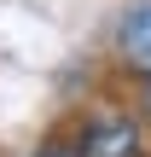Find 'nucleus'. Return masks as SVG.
I'll use <instances>...</instances> for the list:
<instances>
[{
	"instance_id": "obj_3",
	"label": "nucleus",
	"mask_w": 151,
	"mask_h": 157,
	"mask_svg": "<svg viewBox=\"0 0 151 157\" xmlns=\"http://www.w3.org/2000/svg\"><path fill=\"white\" fill-rule=\"evenodd\" d=\"M35 157H81V151H76V134H47L35 146Z\"/></svg>"
},
{
	"instance_id": "obj_1",
	"label": "nucleus",
	"mask_w": 151,
	"mask_h": 157,
	"mask_svg": "<svg viewBox=\"0 0 151 157\" xmlns=\"http://www.w3.org/2000/svg\"><path fill=\"white\" fill-rule=\"evenodd\" d=\"M76 151L81 157H145V122L134 111H116V105H99L76 122Z\"/></svg>"
},
{
	"instance_id": "obj_2",
	"label": "nucleus",
	"mask_w": 151,
	"mask_h": 157,
	"mask_svg": "<svg viewBox=\"0 0 151 157\" xmlns=\"http://www.w3.org/2000/svg\"><path fill=\"white\" fill-rule=\"evenodd\" d=\"M116 52H122V64L134 70L140 105H145V117H151V0H134V6L122 12V23H116Z\"/></svg>"
}]
</instances>
